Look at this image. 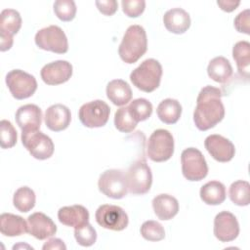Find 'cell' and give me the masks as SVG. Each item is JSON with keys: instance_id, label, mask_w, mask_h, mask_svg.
<instances>
[{"instance_id": "1", "label": "cell", "mask_w": 250, "mask_h": 250, "mask_svg": "<svg viewBox=\"0 0 250 250\" xmlns=\"http://www.w3.org/2000/svg\"><path fill=\"white\" fill-rule=\"evenodd\" d=\"M222 95L219 88L211 85L200 90L193 112V121L198 130H209L224 119L225 106L221 100Z\"/></svg>"}, {"instance_id": "2", "label": "cell", "mask_w": 250, "mask_h": 250, "mask_svg": "<svg viewBox=\"0 0 250 250\" xmlns=\"http://www.w3.org/2000/svg\"><path fill=\"white\" fill-rule=\"evenodd\" d=\"M147 50V38L146 30L139 24L130 25L124 33L118 48L120 59L126 63H134L139 61Z\"/></svg>"}, {"instance_id": "3", "label": "cell", "mask_w": 250, "mask_h": 250, "mask_svg": "<svg viewBox=\"0 0 250 250\" xmlns=\"http://www.w3.org/2000/svg\"><path fill=\"white\" fill-rule=\"evenodd\" d=\"M162 66L157 60L146 59L130 74V80L139 90L150 93L160 85Z\"/></svg>"}, {"instance_id": "4", "label": "cell", "mask_w": 250, "mask_h": 250, "mask_svg": "<svg viewBox=\"0 0 250 250\" xmlns=\"http://www.w3.org/2000/svg\"><path fill=\"white\" fill-rule=\"evenodd\" d=\"M174 153V138L165 129H157L151 133L146 145V154L154 162H164Z\"/></svg>"}, {"instance_id": "5", "label": "cell", "mask_w": 250, "mask_h": 250, "mask_svg": "<svg viewBox=\"0 0 250 250\" xmlns=\"http://www.w3.org/2000/svg\"><path fill=\"white\" fill-rule=\"evenodd\" d=\"M126 175L128 191L132 194L142 195L151 188L152 174L145 159H139L130 165Z\"/></svg>"}, {"instance_id": "6", "label": "cell", "mask_w": 250, "mask_h": 250, "mask_svg": "<svg viewBox=\"0 0 250 250\" xmlns=\"http://www.w3.org/2000/svg\"><path fill=\"white\" fill-rule=\"evenodd\" d=\"M34 40L37 47L45 51L57 54H64L68 51L67 37L58 25H49L38 30Z\"/></svg>"}, {"instance_id": "7", "label": "cell", "mask_w": 250, "mask_h": 250, "mask_svg": "<svg viewBox=\"0 0 250 250\" xmlns=\"http://www.w3.org/2000/svg\"><path fill=\"white\" fill-rule=\"evenodd\" d=\"M182 172L191 182L201 181L208 174L207 162L201 151L195 147H188L181 154Z\"/></svg>"}, {"instance_id": "8", "label": "cell", "mask_w": 250, "mask_h": 250, "mask_svg": "<svg viewBox=\"0 0 250 250\" xmlns=\"http://www.w3.org/2000/svg\"><path fill=\"white\" fill-rule=\"evenodd\" d=\"M102 193L113 199H121L128 192L126 175L120 169H108L103 172L98 181Z\"/></svg>"}, {"instance_id": "9", "label": "cell", "mask_w": 250, "mask_h": 250, "mask_svg": "<svg viewBox=\"0 0 250 250\" xmlns=\"http://www.w3.org/2000/svg\"><path fill=\"white\" fill-rule=\"evenodd\" d=\"M21 143L28 152L39 160L48 159L54 153L52 139L39 130L21 131Z\"/></svg>"}, {"instance_id": "10", "label": "cell", "mask_w": 250, "mask_h": 250, "mask_svg": "<svg viewBox=\"0 0 250 250\" xmlns=\"http://www.w3.org/2000/svg\"><path fill=\"white\" fill-rule=\"evenodd\" d=\"M6 84L12 96L17 100L31 97L37 89L35 77L21 69H13L6 75Z\"/></svg>"}, {"instance_id": "11", "label": "cell", "mask_w": 250, "mask_h": 250, "mask_svg": "<svg viewBox=\"0 0 250 250\" xmlns=\"http://www.w3.org/2000/svg\"><path fill=\"white\" fill-rule=\"evenodd\" d=\"M109 113L110 107L105 102L95 100L81 105L78 111V117L85 127L99 128L106 124Z\"/></svg>"}, {"instance_id": "12", "label": "cell", "mask_w": 250, "mask_h": 250, "mask_svg": "<svg viewBox=\"0 0 250 250\" xmlns=\"http://www.w3.org/2000/svg\"><path fill=\"white\" fill-rule=\"evenodd\" d=\"M96 222L104 229L120 231L127 228L129 219L127 213L117 205L103 204L95 213Z\"/></svg>"}, {"instance_id": "13", "label": "cell", "mask_w": 250, "mask_h": 250, "mask_svg": "<svg viewBox=\"0 0 250 250\" xmlns=\"http://www.w3.org/2000/svg\"><path fill=\"white\" fill-rule=\"evenodd\" d=\"M214 234L221 242L234 240L239 234V224L236 217L229 211L217 214L214 219Z\"/></svg>"}, {"instance_id": "14", "label": "cell", "mask_w": 250, "mask_h": 250, "mask_svg": "<svg viewBox=\"0 0 250 250\" xmlns=\"http://www.w3.org/2000/svg\"><path fill=\"white\" fill-rule=\"evenodd\" d=\"M204 146L209 154L219 162H229L235 154L234 145L218 134L209 135L204 141Z\"/></svg>"}, {"instance_id": "15", "label": "cell", "mask_w": 250, "mask_h": 250, "mask_svg": "<svg viewBox=\"0 0 250 250\" xmlns=\"http://www.w3.org/2000/svg\"><path fill=\"white\" fill-rule=\"evenodd\" d=\"M72 71L70 62L59 60L45 64L40 71V75L47 85H60L70 79Z\"/></svg>"}, {"instance_id": "16", "label": "cell", "mask_w": 250, "mask_h": 250, "mask_svg": "<svg viewBox=\"0 0 250 250\" xmlns=\"http://www.w3.org/2000/svg\"><path fill=\"white\" fill-rule=\"evenodd\" d=\"M27 232L33 237L43 240L57 232V226L53 220L41 212H35L27 218Z\"/></svg>"}, {"instance_id": "17", "label": "cell", "mask_w": 250, "mask_h": 250, "mask_svg": "<svg viewBox=\"0 0 250 250\" xmlns=\"http://www.w3.org/2000/svg\"><path fill=\"white\" fill-rule=\"evenodd\" d=\"M15 118L21 131H36L42 123V110L36 104H27L18 108Z\"/></svg>"}, {"instance_id": "18", "label": "cell", "mask_w": 250, "mask_h": 250, "mask_svg": "<svg viewBox=\"0 0 250 250\" xmlns=\"http://www.w3.org/2000/svg\"><path fill=\"white\" fill-rule=\"evenodd\" d=\"M45 124L54 132H60L68 127L71 121V113L67 106L56 104L49 106L45 112Z\"/></svg>"}, {"instance_id": "19", "label": "cell", "mask_w": 250, "mask_h": 250, "mask_svg": "<svg viewBox=\"0 0 250 250\" xmlns=\"http://www.w3.org/2000/svg\"><path fill=\"white\" fill-rule=\"evenodd\" d=\"M163 23L168 31L175 34H183L190 26V17L184 9L173 8L164 14Z\"/></svg>"}, {"instance_id": "20", "label": "cell", "mask_w": 250, "mask_h": 250, "mask_svg": "<svg viewBox=\"0 0 250 250\" xmlns=\"http://www.w3.org/2000/svg\"><path fill=\"white\" fill-rule=\"evenodd\" d=\"M58 219L62 225L76 229L89 223V211L82 205L64 206L58 211Z\"/></svg>"}, {"instance_id": "21", "label": "cell", "mask_w": 250, "mask_h": 250, "mask_svg": "<svg viewBox=\"0 0 250 250\" xmlns=\"http://www.w3.org/2000/svg\"><path fill=\"white\" fill-rule=\"evenodd\" d=\"M152 208L158 219L168 221L178 214L179 202L174 196L167 193H161L152 199Z\"/></svg>"}, {"instance_id": "22", "label": "cell", "mask_w": 250, "mask_h": 250, "mask_svg": "<svg viewBox=\"0 0 250 250\" xmlns=\"http://www.w3.org/2000/svg\"><path fill=\"white\" fill-rule=\"evenodd\" d=\"M106 97L115 105L122 106L132 99V89L130 85L122 79L111 80L106 85Z\"/></svg>"}, {"instance_id": "23", "label": "cell", "mask_w": 250, "mask_h": 250, "mask_svg": "<svg viewBox=\"0 0 250 250\" xmlns=\"http://www.w3.org/2000/svg\"><path fill=\"white\" fill-rule=\"evenodd\" d=\"M0 231L5 236L21 235L27 232V221L12 213H3L0 216Z\"/></svg>"}, {"instance_id": "24", "label": "cell", "mask_w": 250, "mask_h": 250, "mask_svg": "<svg viewBox=\"0 0 250 250\" xmlns=\"http://www.w3.org/2000/svg\"><path fill=\"white\" fill-rule=\"evenodd\" d=\"M207 73L215 82L225 83L232 75V66L227 58L219 56L209 62Z\"/></svg>"}, {"instance_id": "25", "label": "cell", "mask_w": 250, "mask_h": 250, "mask_svg": "<svg viewBox=\"0 0 250 250\" xmlns=\"http://www.w3.org/2000/svg\"><path fill=\"white\" fill-rule=\"evenodd\" d=\"M201 200L208 205H220L226 199V187L219 181H210L199 191Z\"/></svg>"}, {"instance_id": "26", "label": "cell", "mask_w": 250, "mask_h": 250, "mask_svg": "<svg viewBox=\"0 0 250 250\" xmlns=\"http://www.w3.org/2000/svg\"><path fill=\"white\" fill-rule=\"evenodd\" d=\"M156 113L163 123L175 124L181 117L182 105L175 99H165L158 104Z\"/></svg>"}, {"instance_id": "27", "label": "cell", "mask_w": 250, "mask_h": 250, "mask_svg": "<svg viewBox=\"0 0 250 250\" xmlns=\"http://www.w3.org/2000/svg\"><path fill=\"white\" fill-rule=\"evenodd\" d=\"M232 57L236 62L238 73L244 78H248L250 66V43L244 40L236 42L232 48Z\"/></svg>"}, {"instance_id": "28", "label": "cell", "mask_w": 250, "mask_h": 250, "mask_svg": "<svg viewBox=\"0 0 250 250\" xmlns=\"http://www.w3.org/2000/svg\"><path fill=\"white\" fill-rule=\"evenodd\" d=\"M21 26V17L14 9H5L0 15V32L14 36Z\"/></svg>"}, {"instance_id": "29", "label": "cell", "mask_w": 250, "mask_h": 250, "mask_svg": "<svg viewBox=\"0 0 250 250\" xmlns=\"http://www.w3.org/2000/svg\"><path fill=\"white\" fill-rule=\"evenodd\" d=\"M36 196L34 191L28 187L18 188L13 196V204L20 212L26 213L35 206Z\"/></svg>"}, {"instance_id": "30", "label": "cell", "mask_w": 250, "mask_h": 250, "mask_svg": "<svg viewBox=\"0 0 250 250\" xmlns=\"http://www.w3.org/2000/svg\"><path fill=\"white\" fill-rule=\"evenodd\" d=\"M231 202L237 206H247L250 203V185L247 181L233 182L229 189Z\"/></svg>"}, {"instance_id": "31", "label": "cell", "mask_w": 250, "mask_h": 250, "mask_svg": "<svg viewBox=\"0 0 250 250\" xmlns=\"http://www.w3.org/2000/svg\"><path fill=\"white\" fill-rule=\"evenodd\" d=\"M128 110L133 119L139 123L140 121H145L150 117L152 113V104L148 100L139 98L133 100L129 104Z\"/></svg>"}, {"instance_id": "32", "label": "cell", "mask_w": 250, "mask_h": 250, "mask_svg": "<svg viewBox=\"0 0 250 250\" xmlns=\"http://www.w3.org/2000/svg\"><path fill=\"white\" fill-rule=\"evenodd\" d=\"M137 124L138 123L130 115L128 106H121L115 111L114 125L118 131L122 133H130L136 128Z\"/></svg>"}, {"instance_id": "33", "label": "cell", "mask_w": 250, "mask_h": 250, "mask_svg": "<svg viewBox=\"0 0 250 250\" xmlns=\"http://www.w3.org/2000/svg\"><path fill=\"white\" fill-rule=\"evenodd\" d=\"M142 236L148 241H160L165 237V230L163 226L153 220L146 221L141 227Z\"/></svg>"}, {"instance_id": "34", "label": "cell", "mask_w": 250, "mask_h": 250, "mask_svg": "<svg viewBox=\"0 0 250 250\" xmlns=\"http://www.w3.org/2000/svg\"><path fill=\"white\" fill-rule=\"evenodd\" d=\"M76 5L73 0H57L54 3V12L62 21H70L75 18Z\"/></svg>"}, {"instance_id": "35", "label": "cell", "mask_w": 250, "mask_h": 250, "mask_svg": "<svg viewBox=\"0 0 250 250\" xmlns=\"http://www.w3.org/2000/svg\"><path fill=\"white\" fill-rule=\"evenodd\" d=\"M17 131L13 124L6 119L0 121V146L2 148H11L17 144Z\"/></svg>"}, {"instance_id": "36", "label": "cell", "mask_w": 250, "mask_h": 250, "mask_svg": "<svg viewBox=\"0 0 250 250\" xmlns=\"http://www.w3.org/2000/svg\"><path fill=\"white\" fill-rule=\"evenodd\" d=\"M74 237L79 245L83 247H89L95 244L97 240V231L91 226V224L87 223L79 228L74 229Z\"/></svg>"}, {"instance_id": "37", "label": "cell", "mask_w": 250, "mask_h": 250, "mask_svg": "<svg viewBox=\"0 0 250 250\" xmlns=\"http://www.w3.org/2000/svg\"><path fill=\"white\" fill-rule=\"evenodd\" d=\"M122 11L129 18H137L146 8V1L144 0H122Z\"/></svg>"}, {"instance_id": "38", "label": "cell", "mask_w": 250, "mask_h": 250, "mask_svg": "<svg viewBox=\"0 0 250 250\" xmlns=\"http://www.w3.org/2000/svg\"><path fill=\"white\" fill-rule=\"evenodd\" d=\"M234 27L238 32L250 34V11L249 9L240 12L234 19Z\"/></svg>"}, {"instance_id": "39", "label": "cell", "mask_w": 250, "mask_h": 250, "mask_svg": "<svg viewBox=\"0 0 250 250\" xmlns=\"http://www.w3.org/2000/svg\"><path fill=\"white\" fill-rule=\"evenodd\" d=\"M95 4L98 10L104 16H112L118 8V3L115 0H97Z\"/></svg>"}, {"instance_id": "40", "label": "cell", "mask_w": 250, "mask_h": 250, "mask_svg": "<svg viewBox=\"0 0 250 250\" xmlns=\"http://www.w3.org/2000/svg\"><path fill=\"white\" fill-rule=\"evenodd\" d=\"M42 249L43 250H54V249L65 250L66 246L63 243V241L60 238H50L44 243Z\"/></svg>"}, {"instance_id": "41", "label": "cell", "mask_w": 250, "mask_h": 250, "mask_svg": "<svg viewBox=\"0 0 250 250\" xmlns=\"http://www.w3.org/2000/svg\"><path fill=\"white\" fill-rule=\"evenodd\" d=\"M218 6L225 12L230 13L234 11L240 4V1H233V0H218Z\"/></svg>"}, {"instance_id": "42", "label": "cell", "mask_w": 250, "mask_h": 250, "mask_svg": "<svg viewBox=\"0 0 250 250\" xmlns=\"http://www.w3.org/2000/svg\"><path fill=\"white\" fill-rule=\"evenodd\" d=\"M12 46H13V36L0 32V50H1V52L10 50Z\"/></svg>"}]
</instances>
